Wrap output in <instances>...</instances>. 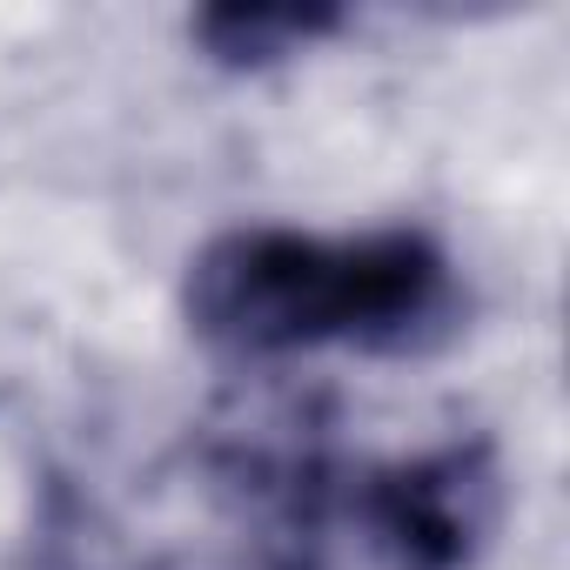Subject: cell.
Instances as JSON below:
<instances>
[{
	"mask_svg": "<svg viewBox=\"0 0 570 570\" xmlns=\"http://www.w3.org/2000/svg\"><path fill=\"white\" fill-rule=\"evenodd\" d=\"M188 330L228 356L303 350H423L456 316L450 255L423 228L309 235V228H228L195 248L181 282Z\"/></svg>",
	"mask_w": 570,
	"mask_h": 570,
	"instance_id": "6da1fadb",
	"label": "cell"
},
{
	"mask_svg": "<svg viewBox=\"0 0 570 570\" xmlns=\"http://www.w3.org/2000/svg\"><path fill=\"white\" fill-rule=\"evenodd\" d=\"M356 517L390 570H470L503 517V470L490 436H456L363 470Z\"/></svg>",
	"mask_w": 570,
	"mask_h": 570,
	"instance_id": "7a4b0ae2",
	"label": "cell"
},
{
	"mask_svg": "<svg viewBox=\"0 0 570 570\" xmlns=\"http://www.w3.org/2000/svg\"><path fill=\"white\" fill-rule=\"evenodd\" d=\"M336 28L343 8H309V0H222L195 14V41L222 68H275Z\"/></svg>",
	"mask_w": 570,
	"mask_h": 570,
	"instance_id": "3957f363",
	"label": "cell"
}]
</instances>
